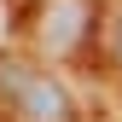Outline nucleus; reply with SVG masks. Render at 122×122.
<instances>
[{
  "mask_svg": "<svg viewBox=\"0 0 122 122\" xmlns=\"http://www.w3.org/2000/svg\"><path fill=\"white\" fill-rule=\"evenodd\" d=\"M0 99L23 122H70V93L52 76H35L29 64H18V58H0Z\"/></svg>",
  "mask_w": 122,
  "mask_h": 122,
  "instance_id": "obj_1",
  "label": "nucleus"
},
{
  "mask_svg": "<svg viewBox=\"0 0 122 122\" xmlns=\"http://www.w3.org/2000/svg\"><path fill=\"white\" fill-rule=\"evenodd\" d=\"M76 18H81L76 0L52 6V18H47V47H52V52H70V47H76Z\"/></svg>",
  "mask_w": 122,
  "mask_h": 122,
  "instance_id": "obj_2",
  "label": "nucleus"
},
{
  "mask_svg": "<svg viewBox=\"0 0 122 122\" xmlns=\"http://www.w3.org/2000/svg\"><path fill=\"white\" fill-rule=\"evenodd\" d=\"M111 47H116V58H122V12H116V23H111Z\"/></svg>",
  "mask_w": 122,
  "mask_h": 122,
  "instance_id": "obj_3",
  "label": "nucleus"
}]
</instances>
